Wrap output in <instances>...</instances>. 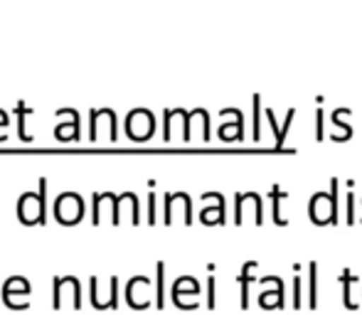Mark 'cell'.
<instances>
[{
    "mask_svg": "<svg viewBox=\"0 0 362 315\" xmlns=\"http://www.w3.org/2000/svg\"><path fill=\"white\" fill-rule=\"evenodd\" d=\"M338 281H340V286H343V306L348 308V311H358V308H360V301H355L353 286H358L360 278H358V276H353V271H350V268H345V271L338 276Z\"/></svg>",
    "mask_w": 362,
    "mask_h": 315,
    "instance_id": "obj_3",
    "label": "cell"
},
{
    "mask_svg": "<svg viewBox=\"0 0 362 315\" xmlns=\"http://www.w3.org/2000/svg\"><path fill=\"white\" fill-rule=\"evenodd\" d=\"M308 308H318V263H310V291H308Z\"/></svg>",
    "mask_w": 362,
    "mask_h": 315,
    "instance_id": "obj_7",
    "label": "cell"
},
{
    "mask_svg": "<svg viewBox=\"0 0 362 315\" xmlns=\"http://www.w3.org/2000/svg\"><path fill=\"white\" fill-rule=\"evenodd\" d=\"M335 195H338V182H333V195H318L310 202V215H313L315 225H328V222H335V212H338V202H335Z\"/></svg>",
    "mask_w": 362,
    "mask_h": 315,
    "instance_id": "obj_1",
    "label": "cell"
},
{
    "mask_svg": "<svg viewBox=\"0 0 362 315\" xmlns=\"http://www.w3.org/2000/svg\"><path fill=\"white\" fill-rule=\"evenodd\" d=\"M163 288H165V266L158 263V276H156V308L163 311L165 308V296H163Z\"/></svg>",
    "mask_w": 362,
    "mask_h": 315,
    "instance_id": "obj_6",
    "label": "cell"
},
{
    "mask_svg": "<svg viewBox=\"0 0 362 315\" xmlns=\"http://www.w3.org/2000/svg\"><path fill=\"white\" fill-rule=\"evenodd\" d=\"M215 286H217L215 276H210V278H207V303H205V306L210 308V311H215V308H217V293H215Z\"/></svg>",
    "mask_w": 362,
    "mask_h": 315,
    "instance_id": "obj_8",
    "label": "cell"
},
{
    "mask_svg": "<svg viewBox=\"0 0 362 315\" xmlns=\"http://www.w3.org/2000/svg\"><path fill=\"white\" fill-rule=\"evenodd\" d=\"M259 306L264 311H274V308H284L286 306V291L284 288H276V291H269L259 296Z\"/></svg>",
    "mask_w": 362,
    "mask_h": 315,
    "instance_id": "obj_4",
    "label": "cell"
},
{
    "mask_svg": "<svg viewBox=\"0 0 362 315\" xmlns=\"http://www.w3.org/2000/svg\"><path fill=\"white\" fill-rule=\"evenodd\" d=\"M254 268H257V263H254V261L244 263L242 276H239V286H242V308H244V311L249 308V286L254 283V276H252Z\"/></svg>",
    "mask_w": 362,
    "mask_h": 315,
    "instance_id": "obj_5",
    "label": "cell"
},
{
    "mask_svg": "<svg viewBox=\"0 0 362 315\" xmlns=\"http://www.w3.org/2000/svg\"><path fill=\"white\" fill-rule=\"evenodd\" d=\"M109 308H119V278H111V298H109Z\"/></svg>",
    "mask_w": 362,
    "mask_h": 315,
    "instance_id": "obj_9",
    "label": "cell"
},
{
    "mask_svg": "<svg viewBox=\"0 0 362 315\" xmlns=\"http://www.w3.org/2000/svg\"><path fill=\"white\" fill-rule=\"evenodd\" d=\"M300 303H303L300 301V276H296L293 278V308L296 311L300 308Z\"/></svg>",
    "mask_w": 362,
    "mask_h": 315,
    "instance_id": "obj_10",
    "label": "cell"
},
{
    "mask_svg": "<svg viewBox=\"0 0 362 315\" xmlns=\"http://www.w3.org/2000/svg\"><path fill=\"white\" fill-rule=\"evenodd\" d=\"M200 283L195 281L192 276H182L175 281V286H173V303H175L177 308L182 306V301H185V296H200Z\"/></svg>",
    "mask_w": 362,
    "mask_h": 315,
    "instance_id": "obj_2",
    "label": "cell"
}]
</instances>
